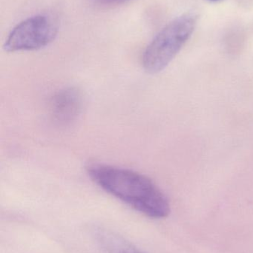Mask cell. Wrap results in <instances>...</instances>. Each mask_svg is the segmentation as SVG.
I'll return each instance as SVG.
<instances>
[{
	"mask_svg": "<svg viewBox=\"0 0 253 253\" xmlns=\"http://www.w3.org/2000/svg\"><path fill=\"white\" fill-rule=\"evenodd\" d=\"M86 170L94 182L111 196L150 218H166L170 205L150 178L132 169L104 164H91Z\"/></svg>",
	"mask_w": 253,
	"mask_h": 253,
	"instance_id": "6da1fadb",
	"label": "cell"
},
{
	"mask_svg": "<svg viewBox=\"0 0 253 253\" xmlns=\"http://www.w3.org/2000/svg\"><path fill=\"white\" fill-rule=\"evenodd\" d=\"M198 15L184 13L166 25L147 46L143 56V66L149 74L164 70L191 37L197 25Z\"/></svg>",
	"mask_w": 253,
	"mask_h": 253,
	"instance_id": "7a4b0ae2",
	"label": "cell"
},
{
	"mask_svg": "<svg viewBox=\"0 0 253 253\" xmlns=\"http://www.w3.org/2000/svg\"><path fill=\"white\" fill-rule=\"evenodd\" d=\"M58 26L48 15H36L18 24L4 44L7 52L29 51L43 48L54 40Z\"/></svg>",
	"mask_w": 253,
	"mask_h": 253,
	"instance_id": "3957f363",
	"label": "cell"
},
{
	"mask_svg": "<svg viewBox=\"0 0 253 253\" xmlns=\"http://www.w3.org/2000/svg\"><path fill=\"white\" fill-rule=\"evenodd\" d=\"M81 107L80 93L74 89L61 90L53 97L51 103L53 116L57 121L68 123L78 115Z\"/></svg>",
	"mask_w": 253,
	"mask_h": 253,
	"instance_id": "277c9868",
	"label": "cell"
},
{
	"mask_svg": "<svg viewBox=\"0 0 253 253\" xmlns=\"http://www.w3.org/2000/svg\"><path fill=\"white\" fill-rule=\"evenodd\" d=\"M98 243L107 253H144L114 232L102 227L94 230Z\"/></svg>",
	"mask_w": 253,
	"mask_h": 253,
	"instance_id": "5b68a950",
	"label": "cell"
},
{
	"mask_svg": "<svg viewBox=\"0 0 253 253\" xmlns=\"http://www.w3.org/2000/svg\"><path fill=\"white\" fill-rule=\"evenodd\" d=\"M98 3L102 4H114V3L121 2V1H126V0H96Z\"/></svg>",
	"mask_w": 253,
	"mask_h": 253,
	"instance_id": "8992f818",
	"label": "cell"
},
{
	"mask_svg": "<svg viewBox=\"0 0 253 253\" xmlns=\"http://www.w3.org/2000/svg\"><path fill=\"white\" fill-rule=\"evenodd\" d=\"M209 1H218V0H209Z\"/></svg>",
	"mask_w": 253,
	"mask_h": 253,
	"instance_id": "52a82bcc",
	"label": "cell"
}]
</instances>
